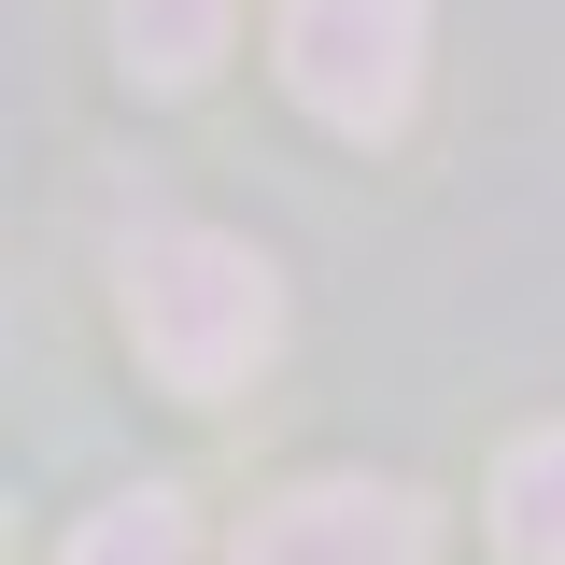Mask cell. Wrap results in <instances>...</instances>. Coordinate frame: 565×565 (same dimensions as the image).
<instances>
[{"instance_id":"1","label":"cell","mask_w":565,"mask_h":565,"mask_svg":"<svg viewBox=\"0 0 565 565\" xmlns=\"http://www.w3.org/2000/svg\"><path fill=\"white\" fill-rule=\"evenodd\" d=\"M128 340L141 367L170 382V396H241L282 340V282L255 241H226V226H156L128 255Z\"/></svg>"},{"instance_id":"2","label":"cell","mask_w":565,"mask_h":565,"mask_svg":"<svg viewBox=\"0 0 565 565\" xmlns=\"http://www.w3.org/2000/svg\"><path fill=\"white\" fill-rule=\"evenodd\" d=\"M282 85L326 128L382 141L424 85V0H282Z\"/></svg>"},{"instance_id":"3","label":"cell","mask_w":565,"mask_h":565,"mask_svg":"<svg viewBox=\"0 0 565 565\" xmlns=\"http://www.w3.org/2000/svg\"><path fill=\"white\" fill-rule=\"evenodd\" d=\"M241 565H438L411 481H297L241 523Z\"/></svg>"},{"instance_id":"4","label":"cell","mask_w":565,"mask_h":565,"mask_svg":"<svg viewBox=\"0 0 565 565\" xmlns=\"http://www.w3.org/2000/svg\"><path fill=\"white\" fill-rule=\"evenodd\" d=\"M494 552L509 565H565V424L509 438V467H494Z\"/></svg>"},{"instance_id":"5","label":"cell","mask_w":565,"mask_h":565,"mask_svg":"<svg viewBox=\"0 0 565 565\" xmlns=\"http://www.w3.org/2000/svg\"><path fill=\"white\" fill-rule=\"evenodd\" d=\"M226 14H241V0H114L141 85H199V71L226 57Z\"/></svg>"},{"instance_id":"6","label":"cell","mask_w":565,"mask_h":565,"mask_svg":"<svg viewBox=\"0 0 565 565\" xmlns=\"http://www.w3.org/2000/svg\"><path fill=\"white\" fill-rule=\"evenodd\" d=\"M57 565H199V537H184V494H114V509H85V537H71Z\"/></svg>"}]
</instances>
